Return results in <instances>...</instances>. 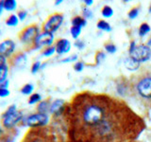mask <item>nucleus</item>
Here are the masks:
<instances>
[{
  "instance_id": "obj_1",
  "label": "nucleus",
  "mask_w": 151,
  "mask_h": 142,
  "mask_svg": "<svg viewBox=\"0 0 151 142\" xmlns=\"http://www.w3.org/2000/svg\"><path fill=\"white\" fill-rule=\"evenodd\" d=\"M142 129V120L117 99L86 93L73 101L70 131L78 142H123L134 138Z\"/></svg>"
},
{
  "instance_id": "obj_2",
  "label": "nucleus",
  "mask_w": 151,
  "mask_h": 142,
  "mask_svg": "<svg viewBox=\"0 0 151 142\" xmlns=\"http://www.w3.org/2000/svg\"><path fill=\"white\" fill-rule=\"evenodd\" d=\"M22 142H58L53 131L48 128H32Z\"/></svg>"
},
{
  "instance_id": "obj_3",
  "label": "nucleus",
  "mask_w": 151,
  "mask_h": 142,
  "mask_svg": "<svg viewBox=\"0 0 151 142\" xmlns=\"http://www.w3.org/2000/svg\"><path fill=\"white\" fill-rule=\"evenodd\" d=\"M24 118V115L21 111H18L15 104H12L11 106L7 108L1 116L2 125L5 129L12 130L18 123H21L22 120Z\"/></svg>"
},
{
  "instance_id": "obj_4",
  "label": "nucleus",
  "mask_w": 151,
  "mask_h": 142,
  "mask_svg": "<svg viewBox=\"0 0 151 142\" xmlns=\"http://www.w3.org/2000/svg\"><path fill=\"white\" fill-rule=\"evenodd\" d=\"M40 34V28L35 24H32L26 27L19 32L18 38L22 44L26 46H32L33 42L35 41L36 37Z\"/></svg>"
},
{
  "instance_id": "obj_5",
  "label": "nucleus",
  "mask_w": 151,
  "mask_h": 142,
  "mask_svg": "<svg viewBox=\"0 0 151 142\" xmlns=\"http://www.w3.org/2000/svg\"><path fill=\"white\" fill-rule=\"evenodd\" d=\"M48 122V116L46 114H32L27 117H24L21 121L22 126H27L30 128L44 127Z\"/></svg>"
},
{
  "instance_id": "obj_6",
  "label": "nucleus",
  "mask_w": 151,
  "mask_h": 142,
  "mask_svg": "<svg viewBox=\"0 0 151 142\" xmlns=\"http://www.w3.org/2000/svg\"><path fill=\"white\" fill-rule=\"evenodd\" d=\"M63 14L60 12H56L51 14V15L47 18V20L42 25V30L45 32L53 33L59 30V28L61 26L63 22Z\"/></svg>"
},
{
  "instance_id": "obj_7",
  "label": "nucleus",
  "mask_w": 151,
  "mask_h": 142,
  "mask_svg": "<svg viewBox=\"0 0 151 142\" xmlns=\"http://www.w3.org/2000/svg\"><path fill=\"white\" fill-rule=\"evenodd\" d=\"M129 54L130 57H132L138 63H144V62H147L151 58V49L145 45L136 46L135 49Z\"/></svg>"
},
{
  "instance_id": "obj_8",
  "label": "nucleus",
  "mask_w": 151,
  "mask_h": 142,
  "mask_svg": "<svg viewBox=\"0 0 151 142\" xmlns=\"http://www.w3.org/2000/svg\"><path fill=\"white\" fill-rule=\"evenodd\" d=\"M136 91L141 97L151 99V76L142 77L136 83Z\"/></svg>"
},
{
  "instance_id": "obj_9",
  "label": "nucleus",
  "mask_w": 151,
  "mask_h": 142,
  "mask_svg": "<svg viewBox=\"0 0 151 142\" xmlns=\"http://www.w3.org/2000/svg\"><path fill=\"white\" fill-rule=\"evenodd\" d=\"M54 42V35L49 32H41L32 44V49H40L42 46H50Z\"/></svg>"
},
{
  "instance_id": "obj_10",
  "label": "nucleus",
  "mask_w": 151,
  "mask_h": 142,
  "mask_svg": "<svg viewBox=\"0 0 151 142\" xmlns=\"http://www.w3.org/2000/svg\"><path fill=\"white\" fill-rule=\"evenodd\" d=\"M27 57L24 52H16L11 58H9V64L13 68L23 69L27 65Z\"/></svg>"
},
{
  "instance_id": "obj_11",
  "label": "nucleus",
  "mask_w": 151,
  "mask_h": 142,
  "mask_svg": "<svg viewBox=\"0 0 151 142\" xmlns=\"http://www.w3.org/2000/svg\"><path fill=\"white\" fill-rule=\"evenodd\" d=\"M15 42L12 39H6L5 41L0 43V56H3L5 58H11L14 54L15 50Z\"/></svg>"
},
{
  "instance_id": "obj_12",
  "label": "nucleus",
  "mask_w": 151,
  "mask_h": 142,
  "mask_svg": "<svg viewBox=\"0 0 151 142\" xmlns=\"http://www.w3.org/2000/svg\"><path fill=\"white\" fill-rule=\"evenodd\" d=\"M55 49H56V52L60 55L68 53L71 49V43L67 39L61 38V39H59L56 42Z\"/></svg>"
},
{
  "instance_id": "obj_13",
  "label": "nucleus",
  "mask_w": 151,
  "mask_h": 142,
  "mask_svg": "<svg viewBox=\"0 0 151 142\" xmlns=\"http://www.w3.org/2000/svg\"><path fill=\"white\" fill-rule=\"evenodd\" d=\"M125 66L129 69V70H136L139 68L140 66V63H138L136 60H134L132 57H127V58L125 60Z\"/></svg>"
},
{
  "instance_id": "obj_14",
  "label": "nucleus",
  "mask_w": 151,
  "mask_h": 142,
  "mask_svg": "<svg viewBox=\"0 0 151 142\" xmlns=\"http://www.w3.org/2000/svg\"><path fill=\"white\" fill-rule=\"evenodd\" d=\"M63 106V99H56V101L51 104L50 106V112L52 114H59Z\"/></svg>"
},
{
  "instance_id": "obj_15",
  "label": "nucleus",
  "mask_w": 151,
  "mask_h": 142,
  "mask_svg": "<svg viewBox=\"0 0 151 142\" xmlns=\"http://www.w3.org/2000/svg\"><path fill=\"white\" fill-rule=\"evenodd\" d=\"M50 103L49 101H41L37 106V110L41 114H46L48 111H50Z\"/></svg>"
},
{
  "instance_id": "obj_16",
  "label": "nucleus",
  "mask_w": 151,
  "mask_h": 142,
  "mask_svg": "<svg viewBox=\"0 0 151 142\" xmlns=\"http://www.w3.org/2000/svg\"><path fill=\"white\" fill-rule=\"evenodd\" d=\"M19 18L17 17V14H9L8 18L6 19V25L9 27H16L19 23Z\"/></svg>"
},
{
  "instance_id": "obj_17",
  "label": "nucleus",
  "mask_w": 151,
  "mask_h": 142,
  "mask_svg": "<svg viewBox=\"0 0 151 142\" xmlns=\"http://www.w3.org/2000/svg\"><path fill=\"white\" fill-rule=\"evenodd\" d=\"M17 2L15 0H4V9L8 12H12L16 9Z\"/></svg>"
},
{
  "instance_id": "obj_18",
  "label": "nucleus",
  "mask_w": 151,
  "mask_h": 142,
  "mask_svg": "<svg viewBox=\"0 0 151 142\" xmlns=\"http://www.w3.org/2000/svg\"><path fill=\"white\" fill-rule=\"evenodd\" d=\"M86 23H87L86 19L80 17V16H76L72 19V26H75V27L82 28L84 26H86Z\"/></svg>"
},
{
  "instance_id": "obj_19",
  "label": "nucleus",
  "mask_w": 151,
  "mask_h": 142,
  "mask_svg": "<svg viewBox=\"0 0 151 142\" xmlns=\"http://www.w3.org/2000/svg\"><path fill=\"white\" fill-rule=\"evenodd\" d=\"M97 28L100 30H104V31H111V25L109 24L108 22L104 21V20H99L97 22V25H96Z\"/></svg>"
},
{
  "instance_id": "obj_20",
  "label": "nucleus",
  "mask_w": 151,
  "mask_h": 142,
  "mask_svg": "<svg viewBox=\"0 0 151 142\" xmlns=\"http://www.w3.org/2000/svg\"><path fill=\"white\" fill-rule=\"evenodd\" d=\"M9 74V65H3L0 67V83L7 80V77Z\"/></svg>"
},
{
  "instance_id": "obj_21",
  "label": "nucleus",
  "mask_w": 151,
  "mask_h": 142,
  "mask_svg": "<svg viewBox=\"0 0 151 142\" xmlns=\"http://www.w3.org/2000/svg\"><path fill=\"white\" fill-rule=\"evenodd\" d=\"M150 31V27L148 24H146V23H143L142 25L140 26L139 28V30H138V33H139V35L141 37H144L145 36L147 33Z\"/></svg>"
},
{
  "instance_id": "obj_22",
  "label": "nucleus",
  "mask_w": 151,
  "mask_h": 142,
  "mask_svg": "<svg viewBox=\"0 0 151 142\" xmlns=\"http://www.w3.org/2000/svg\"><path fill=\"white\" fill-rule=\"evenodd\" d=\"M33 90H34V86H33V84L31 83H27L25 84L24 86L21 88V93L24 94V95H31Z\"/></svg>"
},
{
  "instance_id": "obj_23",
  "label": "nucleus",
  "mask_w": 151,
  "mask_h": 142,
  "mask_svg": "<svg viewBox=\"0 0 151 142\" xmlns=\"http://www.w3.org/2000/svg\"><path fill=\"white\" fill-rule=\"evenodd\" d=\"M42 96L38 93H33L30 95L29 99H28V104H35L38 102H41Z\"/></svg>"
},
{
  "instance_id": "obj_24",
  "label": "nucleus",
  "mask_w": 151,
  "mask_h": 142,
  "mask_svg": "<svg viewBox=\"0 0 151 142\" xmlns=\"http://www.w3.org/2000/svg\"><path fill=\"white\" fill-rule=\"evenodd\" d=\"M55 52H56L55 46H50L45 47V49L42 50V56H44V57H49L51 55H53Z\"/></svg>"
},
{
  "instance_id": "obj_25",
  "label": "nucleus",
  "mask_w": 151,
  "mask_h": 142,
  "mask_svg": "<svg viewBox=\"0 0 151 142\" xmlns=\"http://www.w3.org/2000/svg\"><path fill=\"white\" fill-rule=\"evenodd\" d=\"M101 14L106 18H110L113 15V9L110 6H105L101 11Z\"/></svg>"
},
{
  "instance_id": "obj_26",
  "label": "nucleus",
  "mask_w": 151,
  "mask_h": 142,
  "mask_svg": "<svg viewBox=\"0 0 151 142\" xmlns=\"http://www.w3.org/2000/svg\"><path fill=\"white\" fill-rule=\"evenodd\" d=\"M70 32H71V35L74 38V39L78 40V36L80 35V33H81V28L80 27H75V26H72L70 30Z\"/></svg>"
},
{
  "instance_id": "obj_27",
  "label": "nucleus",
  "mask_w": 151,
  "mask_h": 142,
  "mask_svg": "<svg viewBox=\"0 0 151 142\" xmlns=\"http://www.w3.org/2000/svg\"><path fill=\"white\" fill-rule=\"evenodd\" d=\"M15 141V135L12 134H9L7 135H3L0 139V142H14Z\"/></svg>"
},
{
  "instance_id": "obj_28",
  "label": "nucleus",
  "mask_w": 151,
  "mask_h": 142,
  "mask_svg": "<svg viewBox=\"0 0 151 142\" xmlns=\"http://www.w3.org/2000/svg\"><path fill=\"white\" fill-rule=\"evenodd\" d=\"M105 49L109 52V53H111V54L115 53L116 50H117L116 46H115V45H113V44H111V43H110V44H107V45L105 46Z\"/></svg>"
},
{
  "instance_id": "obj_29",
  "label": "nucleus",
  "mask_w": 151,
  "mask_h": 142,
  "mask_svg": "<svg viewBox=\"0 0 151 142\" xmlns=\"http://www.w3.org/2000/svg\"><path fill=\"white\" fill-rule=\"evenodd\" d=\"M41 66H42L41 62H35V63L33 64L32 66H31V73L32 74H36L38 71L41 69Z\"/></svg>"
},
{
  "instance_id": "obj_30",
  "label": "nucleus",
  "mask_w": 151,
  "mask_h": 142,
  "mask_svg": "<svg viewBox=\"0 0 151 142\" xmlns=\"http://www.w3.org/2000/svg\"><path fill=\"white\" fill-rule=\"evenodd\" d=\"M139 9L138 8H133L132 9H130V11L129 12V17L130 18V19H134V18H136L137 16H138V14H139Z\"/></svg>"
},
{
  "instance_id": "obj_31",
  "label": "nucleus",
  "mask_w": 151,
  "mask_h": 142,
  "mask_svg": "<svg viewBox=\"0 0 151 142\" xmlns=\"http://www.w3.org/2000/svg\"><path fill=\"white\" fill-rule=\"evenodd\" d=\"M27 16V12L26 9H20V11L17 12V17L19 18L20 21H24Z\"/></svg>"
},
{
  "instance_id": "obj_32",
  "label": "nucleus",
  "mask_w": 151,
  "mask_h": 142,
  "mask_svg": "<svg viewBox=\"0 0 151 142\" xmlns=\"http://www.w3.org/2000/svg\"><path fill=\"white\" fill-rule=\"evenodd\" d=\"M83 68H84V64L82 63V62H77V63H76L75 65H74V69L76 71H78V72L82 71Z\"/></svg>"
},
{
  "instance_id": "obj_33",
  "label": "nucleus",
  "mask_w": 151,
  "mask_h": 142,
  "mask_svg": "<svg viewBox=\"0 0 151 142\" xmlns=\"http://www.w3.org/2000/svg\"><path fill=\"white\" fill-rule=\"evenodd\" d=\"M105 54L103 53V52H98L96 54V64H98L99 63H101L104 60H105Z\"/></svg>"
},
{
  "instance_id": "obj_34",
  "label": "nucleus",
  "mask_w": 151,
  "mask_h": 142,
  "mask_svg": "<svg viewBox=\"0 0 151 142\" xmlns=\"http://www.w3.org/2000/svg\"><path fill=\"white\" fill-rule=\"evenodd\" d=\"M9 90L7 89V88H0V97L1 98H6L8 96H9Z\"/></svg>"
},
{
  "instance_id": "obj_35",
  "label": "nucleus",
  "mask_w": 151,
  "mask_h": 142,
  "mask_svg": "<svg viewBox=\"0 0 151 142\" xmlns=\"http://www.w3.org/2000/svg\"><path fill=\"white\" fill-rule=\"evenodd\" d=\"M76 60H78V56L77 55H72L69 56L67 58H65L63 60H61V63H70V62H75Z\"/></svg>"
},
{
  "instance_id": "obj_36",
  "label": "nucleus",
  "mask_w": 151,
  "mask_h": 142,
  "mask_svg": "<svg viewBox=\"0 0 151 142\" xmlns=\"http://www.w3.org/2000/svg\"><path fill=\"white\" fill-rule=\"evenodd\" d=\"M83 15L84 18H91L93 16V12L90 9H83Z\"/></svg>"
},
{
  "instance_id": "obj_37",
  "label": "nucleus",
  "mask_w": 151,
  "mask_h": 142,
  "mask_svg": "<svg viewBox=\"0 0 151 142\" xmlns=\"http://www.w3.org/2000/svg\"><path fill=\"white\" fill-rule=\"evenodd\" d=\"M75 46L78 47V49H82L83 47L85 46V44H84V42L82 41V40H79V39H78V40H76V42H75Z\"/></svg>"
},
{
  "instance_id": "obj_38",
  "label": "nucleus",
  "mask_w": 151,
  "mask_h": 142,
  "mask_svg": "<svg viewBox=\"0 0 151 142\" xmlns=\"http://www.w3.org/2000/svg\"><path fill=\"white\" fill-rule=\"evenodd\" d=\"M7 64V58H5L3 56H0V67L3 65H6Z\"/></svg>"
},
{
  "instance_id": "obj_39",
  "label": "nucleus",
  "mask_w": 151,
  "mask_h": 142,
  "mask_svg": "<svg viewBox=\"0 0 151 142\" xmlns=\"http://www.w3.org/2000/svg\"><path fill=\"white\" fill-rule=\"evenodd\" d=\"M9 80H5V82H3V83H0V88H9Z\"/></svg>"
},
{
  "instance_id": "obj_40",
  "label": "nucleus",
  "mask_w": 151,
  "mask_h": 142,
  "mask_svg": "<svg viewBox=\"0 0 151 142\" xmlns=\"http://www.w3.org/2000/svg\"><path fill=\"white\" fill-rule=\"evenodd\" d=\"M135 46H136L135 42H134V41H132V42H131V44H130V46H129V53H130V52L135 49Z\"/></svg>"
},
{
  "instance_id": "obj_41",
  "label": "nucleus",
  "mask_w": 151,
  "mask_h": 142,
  "mask_svg": "<svg viewBox=\"0 0 151 142\" xmlns=\"http://www.w3.org/2000/svg\"><path fill=\"white\" fill-rule=\"evenodd\" d=\"M4 11V1H0V15L2 14Z\"/></svg>"
},
{
  "instance_id": "obj_42",
  "label": "nucleus",
  "mask_w": 151,
  "mask_h": 142,
  "mask_svg": "<svg viewBox=\"0 0 151 142\" xmlns=\"http://www.w3.org/2000/svg\"><path fill=\"white\" fill-rule=\"evenodd\" d=\"M84 2L86 5H88V6H90V5H93V0H86V1H84Z\"/></svg>"
},
{
  "instance_id": "obj_43",
  "label": "nucleus",
  "mask_w": 151,
  "mask_h": 142,
  "mask_svg": "<svg viewBox=\"0 0 151 142\" xmlns=\"http://www.w3.org/2000/svg\"><path fill=\"white\" fill-rule=\"evenodd\" d=\"M4 135V131H3V129L1 127H0V139L2 138V136Z\"/></svg>"
},
{
  "instance_id": "obj_44",
  "label": "nucleus",
  "mask_w": 151,
  "mask_h": 142,
  "mask_svg": "<svg viewBox=\"0 0 151 142\" xmlns=\"http://www.w3.org/2000/svg\"><path fill=\"white\" fill-rule=\"evenodd\" d=\"M61 2H63V1H61V0H58V1H57V2L55 3V5H59V4H60Z\"/></svg>"
},
{
  "instance_id": "obj_45",
  "label": "nucleus",
  "mask_w": 151,
  "mask_h": 142,
  "mask_svg": "<svg viewBox=\"0 0 151 142\" xmlns=\"http://www.w3.org/2000/svg\"><path fill=\"white\" fill-rule=\"evenodd\" d=\"M147 46H151V37H150V39L148 40V42H147Z\"/></svg>"
},
{
  "instance_id": "obj_46",
  "label": "nucleus",
  "mask_w": 151,
  "mask_h": 142,
  "mask_svg": "<svg viewBox=\"0 0 151 142\" xmlns=\"http://www.w3.org/2000/svg\"><path fill=\"white\" fill-rule=\"evenodd\" d=\"M0 33H1V30H0Z\"/></svg>"
}]
</instances>
